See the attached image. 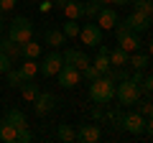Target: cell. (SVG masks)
I'll use <instances>...</instances> for the list:
<instances>
[{
    "instance_id": "cell-1",
    "label": "cell",
    "mask_w": 153,
    "mask_h": 143,
    "mask_svg": "<svg viewBox=\"0 0 153 143\" xmlns=\"http://www.w3.org/2000/svg\"><path fill=\"white\" fill-rule=\"evenodd\" d=\"M89 100L94 105H110L115 100V82L107 74H102L94 82H89Z\"/></svg>"
},
{
    "instance_id": "cell-2",
    "label": "cell",
    "mask_w": 153,
    "mask_h": 143,
    "mask_svg": "<svg viewBox=\"0 0 153 143\" xmlns=\"http://www.w3.org/2000/svg\"><path fill=\"white\" fill-rule=\"evenodd\" d=\"M140 95H143V89H140V84H138L133 77H125L123 82L115 84V97H117V102H120L123 107L135 105L138 100H140Z\"/></svg>"
},
{
    "instance_id": "cell-3",
    "label": "cell",
    "mask_w": 153,
    "mask_h": 143,
    "mask_svg": "<svg viewBox=\"0 0 153 143\" xmlns=\"http://www.w3.org/2000/svg\"><path fill=\"white\" fill-rule=\"evenodd\" d=\"M8 39H13L16 44H26V41L33 39V21L26 16H18L10 21L8 26Z\"/></svg>"
},
{
    "instance_id": "cell-4",
    "label": "cell",
    "mask_w": 153,
    "mask_h": 143,
    "mask_svg": "<svg viewBox=\"0 0 153 143\" xmlns=\"http://www.w3.org/2000/svg\"><path fill=\"white\" fill-rule=\"evenodd\" d=\"M5 120L18 130V143H31V141H33L31 130H28V120H26V115H23L18 107H13V110L5 112Z\"/></svg>"
},
{
    "instance_id": "cell-5",
    "label": "cell",
    "mask_w": 153,
    "mask_h": 143,
    "mask_svg": "<svg viewBox=\"0 0 153 143\" xmlns=\"http://www.w3.org/2000/svg\"><path fill=\"white\" fill-rule=\"evenodd\" d=\"M56 77H59V84L64 89H74L79 84V79H82V72L76 69V66H71V64H61V69L56 72Z\"/></svg>"
},
{
    "instance_id": "cell-6",
    "label": "cell",
    "mask_w": 153,
    "mask_h": 143,
    "mask_svg": "<svg viewBox=\"0 0 153 143\" xmlns=\"http://www.w3.org/2000/svg\"><path fill=\"white\" fill-rule=\"evenodd\" d=\"M120 123H123V128H125L130 136H143L146 133V118L140 115V112H125V115L120 118Z\"/></svg>"
},
{
    "instance_id": "cell-7",
    "label": "cell",
    "mask_w": 153,
    "mask_h": 143,
    "mask_svg": "<svg viewBox=\"0 0 153 143\" xmlns=\"http://www.w3.org/2000/svg\"><path fill=\"white\" fill-rule=\"evenodd\" d=\"M76 39L82 41V44H87V46H100L102 44V28L97 23H84L79 28V36Z\"/></svg>"
},
{
    "instance_id": "cell-8",
    "label": "cell",
    "mask_w": 153,
    "mask_h": 143,
    "mask_svg": "<svg viewBox=\"0 0 153 143\" xmlns=\"http://www.w3.org/2000/svg\"><path fill=\"white\" fill-rule=\"evenodd\" d=\"M61 64H64V56H61L59 51H51V54H46V59L38 64V72H41L44 77H56V72L61 69Z\"/></svg>"
},
{
    "instance_id": "cell-9",
    "label": "cell",
    "mask_w": 153,
    "mask_h": 143,
    "mask_svg": "<svg viewBox=\"0 0 153 143\" xmlns=\"http://www.w3.org/2000/svg\"><path fill=\"white\" fill-rule=\"evenodd\" d=\"M76 141L79 143H97V141H102V128L94 125V123L79 125L76 128Z\"/></svg>"
},
{
    "instance_id": "cell-10",
    "label": "cell",
    "mask_w": 153,
    "mask_h": 143,
    "mask_svg": "<svg viewBox=\"0 0 153 143\" xmlns=\"http://www.w3.org/2000/svg\"><path fill=\"white\" fill-rule=\"evenodd\" d=\"M61 56H64V64H71V66H76L79 72H82V69H87V66L92 64V59H89V56L84 54L82 49H66Z\"/></svg>"
},
{
    "instance_id": "cell-11",
    "label": "cell",
    "mask_w": 153,
    "mask_h": 143,
    "mask_svg": "<svg viewBox=\"0 0 153 143\" xmlns=\"http://www.w3.org/2000/svg\"><path fill=\"white\" fill-rule=\"evenodd\" d=\"M117 44H120V49H123V51L133 54V51H140L143 41H140V33L128 31V33H123V36H117Z\"/></svg>"
},
{
    "instance_id": "cell-12",
    "label": "cell",
    "mask_w": 153,
    "mask_h": 143,
    "mask_svg": "<svg viewBox=\"0 0 153 143\" xmlns=\"http://www.w3.org/2000/svg\"><path fill=\"white\" fill-rule=\"evenodd\" d=\"M33 105H36V115H49L51 110H54V105H56V97L51 92H38V97L33 100Z\"/></svg>"
},
{
    "instance_id": "cell-13",
    "label": "cell",
    "mask_w": 153,
    "mask_h": 143,
    "mask_svg": "<svg viewBox=\"0 0 153 143\" xmlns=\"http://www.w3.org/2000/svg\"><path fill=\"white\" fill-rule=\"evenodd\" d=\"M117 21H120V18H117L115 8H107V5L100 8V13H97V26L102 28V31H105V28H107V31H110V28H115V23H117Z\"/></svg>"
},
{
    "instance_id": "cell-14",
    "label": "cell",
    "mask_w": 153,
    "mask_h": 143,
    "mask_svg": "<svg viewBox=\"0 0 153 143\" xmlns=\"http://www.w3.org/2000/svg\"><path fill=\"white\" fill-rule=\"evenodd\" d=\"M0 51L5 56H10L13 61L16 59H23V49H21V44H16L13 39H8V36H0Z\"/></svg>"
},
{
    "instance_id": "cell-15",
    "label": "cell",
    "mask_w": 153,
    "mask_h": 143,
    "mask_svg": "<svg viewBox=\"0 0 153 143\" xmlns=\"http://www.w3.org/2000/svg\"><path fill=\"white\" fill-rule=\"evenodd\" d=\"M125 21H128V26H130L135 33H143V31H148V28H151V18L143 16V13H138V10H133Z\"/></svg>"
},
{
    "instance_id": "cell-16",
    "label": "cell",
    "mask_w": 153,
    "mask_h": 143,
    "mask_svg": "<svg viewBox=\"0 0 153 143\" xmlns=\"http://www.w3.org/2000/svg\"><path fill=\"white\" fill-rule=\"evenodd\" d=\"M44 44H49L51 49H61V46L66 44L64 31H59V28H49V31L44 33Z\"/></svg>"
},
{
    "instance_id": "cell-17",
    "label": "cell",
    "mask_w": 153,
    "mask_h": 143,
    "mask_svg": "<svg viewBox=\"0 0 153 143\" xmlns=\"http://www.w3.org/2000/svg\"><path fill=\"white\" fill-rule=\"evenodd\" d=\"M82 5V21H92V18H97L100 8L105 5L102 0H87V3H79Z\"/></svg>"
},
{
    "instance_id": "cell-18",
    "label": "cell",
    "mask_w": 153,
    "mask_h": 143,
    "mask_svg": "<svg viewBox=\"0 0 153 143\" xmlns=\"http://www.w3.org/2000/svg\"><path fill=\"white\" fill-rule=\"evenodd\" d=\"M61 13H64L69 21H82V5H79V0H66L64 8H61Z\"/></svg>"
},
{
    "instance_id": "cell-19",
    "label": "cell",
    "mask_w": 153,
    "mask_h": 143,
    "mask_svg": "<svg viewBox=\"0 0 153 143\" xmlns=\"http://www.w3.org/2000/svg\"><path fill=\"white\" fill-rule=\"evenodd\" d=\"M0 141H5V143H18V130L5 120V118L0 120Z\"/></svg>"
},
{
    "instance_id": "cell-20",
    "label": "cell",
    "mask_w": 153,
    "mask_h": 143,
    "mask_svg": "<svg viewBox=\"0 0 153 143\" xmlns=\"http://www.w3.org/2000/svg\"><path fill=\"white\" fill-rule=\"evenodd\" d=\"M128 64H130L133 69H140V72H143L148 64H151V56L143 54V51H133V54L128 56Z\"/></svg>"
},
{
    "instance_id": "cell-21",
    "label": "cell",
    "mask_w": 153,
    "mask_h": 143,
    "mask_svg": "<svg viewBox=\"0 0 153 143\" xmlns=\"http://www.w3.org/2000/svg\"><path fill=\"white\" fill-rule=\"evenodd\" d=\"M18 72L23 74V79H33L38 74V59H23V64L18 66Z\"/></svg>"
},
{
    "instance_id": "cell-22",
    "label": "cell",
    "mask_w": 153,
    "mask_h": 143,
    "mask_svg": "<svg viewBox=\"0 0 153 143\" xmlns=\"http://www.w3.org/2000/svg\"><path fill=\"white\" fill-rule=\"evenodd\" d=\"M18 89H21V95H23V100H26V102H33V100L38 97V92H41V89H38V84H33V79H26Z\"/></svg>"
},
{
    "instance_id": "cell-23",
    "label": "cell",
    "mask_w": 153,
    "mask_h": 143,
    "mask_svg": "<svg viewBox=\"0 0 153 143\" xmlns=\"http://www.w3.org/2000/svg\"><path fill=\"white\" fill-rule=\"evenodd\" d=\"M21 49H23V59H38L41 56V44L38 41H26V44H21Z\"/></svg>"
},
{
    "instance_id": "cell-24",
    "label": "cell",
    "mask_w": 153,
    "mask_h": 143,
    "mask_svg": "<svg viewBox=\"0 0 153 143\" xmlns=\"http://www.w3.org/2000/svg\"><path fill=\"white\" fill-rule=\"evenodd\" d=\"M56 138H59L61 143H71V141H76V130L71 125H66V123H61V125L56 128Z\"/></svg>"
},
{
    "instance_id": "cell-25",
    "label": "cell",
    "mask_w": 153,
    "mask_h": 143,
    "mask_svg": "<svg viewBox=\"0 0 153 143\" xmlns=\"http://www.w3.org/2000/svg\"><path fill=\"white\" fill-rule=\"evenodd\" d=\"M128 56H130V54L117 46V49L110 51V64H112V66H128Z\"/></svg>"
},
{
    "instance_id": "cell-26",
    "label": "cell",
    "mask_w": 153,
    "mask_h": 143,
    "mask_svg": "<svg viewBox=\"0 0 153 143\" xmlns=\"http://www.w3.org/2000/svg\"><path fill=\"white\" fill-rule=\"evenodd\" d=\"M92 66L100 72V74H107L110 66H112V64H110V54H97V56L92 59Z\"/></svg>"
},
{
    "instance_id": "cell-27",
    "label": "cell",
    "mask_w": 153,
    "mask_h": 143,
    "mask_svg": "<svg viewBox=\"0 0 153 143\" xmlns=\"http://www.w3.org/2000/svg\"><path fill=\"white\" fill-rule=\"evenodd\" d=\"M130 3H133V10H138V13H143V16L151 18V13H153V3L151 0H130Z\"/></svg>"
},
{
    "instance_id": "cell-28",
    "label": "cell",
    "mask_w": 153,
    "mask_h": 143,
    "mask_svg": "<svg viewBox=\"0 0 153 143\" xmlns=\"http://www.w3.org/2000/svg\"><path fill=\"white\" fill-rule=\"evenodd\" d=\"M79 21H69V18H66V23H64V28H61V31H64V36L66 39H76V36H79Z\"/></svg>"
},
{
    "instance_id": "cell-29",
    "label": "cell",
    "mask_w": 153,
    "mask_h": 143,
    "mask_svg": "<svg viewBox=\"0 0 153 143\" xmlns=\"http://www.w3.org/2000/svg\"><path fill=\"white\" fill-rule=\"evenodd\" d=\"M5 79H8V84H10V87H21V84L26 82V79H23V74H21L18 69H13V66L5 72Z\"/></svg>"
},
{
    "instance_id": "cell-30",
    "label": "cell",
    "mask_w": 153,
    "mask_h": 143,
    "mask_svg": "<svg viewBox=\"0 0 153 143\" xmlns=\"http://www.w3.org/2000/svg\"><path fill=\"white\" fill-rule=\"evenodd\" d=\"M138 112H140L143 118H151L153 115V102H148V100H138Z\"/></svg>"
},
{
    "instance_id": "cell-31",
    "label": "cell",
    "mask_w": 153,
    "mask_h": 143,
    "mask_svg": "<svg viewBox=\"0 0 153 143\" xmlns=\"http://www.w3.org/2000/svg\"><path fill=\"white\" fill-rule=\"evenodd\" d=\"M140 89L146 95H153V74H143V79H140Z\"/></svg>"
},
{
    "instance_id": "cell-32",
    "label": "cell",
    "mask_w": 153,
    "mask_h": 143,
    "mask_svg": "<svg viewBox=\"0 0 153 143\" xmlns=\"http://www.w3.org/2000/svg\"><path fill=\"white\" fill-rule=\"evenodd\" d=\"M82 77H84V79H87V82H94V79H97V77H102V74H100V72H97V69H94V66H92V64H89V66H87V69H82Z\"/></svg>"
},
{
    "instance_id": "cell-33",
    "label": "cell",
    "mask_w": 153,
    "mask_h": 143,
    "mask_svg": "<svg viewBox=\"0 0 153 143\" xmlns=\"http://www.w3.org/2000/svg\"><path fill=\"white\" fill-rule=\"evenodd\" d=\"M10 66H13V59H10V56H5L3 51H0V74H5Z\"/></svg>"
},
{
    "instance_id": "cell-34",
    "label": "cell",
    "mask_w": 153,
    "mask_h": 143,
    "mask_svg": "<svg viewBox=\"0 0 153 143\" xmlns=\"http://www.w3.org/2000/svg\"><path fill=\"white\" fill-rule=\"evenodd\" d=\"M18 5V0H0V13H10Z\"/></svg>"
},
{
    "instance_id": "cell-35",
    "label": "cell",
    "mask_w": 153,
    "mask_h": 143,
    "mask_svg": "<svg viewBox=\"0 0 153 143\" xmlns=\"http://www.w3.org/2000/svg\"><path fill=\"white\" fill-rule=\"evenodd\" d=\"M146 133L153 138V115H151V118H146Z\"/></svg>"
},
{
    "instance_id": "cell-36",
    "label": "cell",
    "mask_w": 153,
    "mask_h": 143,
    "mask_svg": "<svg viewBox=\"0 0 153 143\" xmlns=\"http://www.w3.org/2000/svg\"><path fill=\"white\" fill-rule=\"evenodd\" d=\"M51 8H54V3H38V10L41 13H49Z\"/></svg>"
},
{
    "instance_id": "cell-37",
    "label": "cell",
    "mask_w": 153,
    "mask_h": 143,
    "mask_svg": "<svg viewBox=\"0 0 153 143\" xmlns=\"http://www.w3.org/2000/svg\"><path fill=\"white\" fill-rule=\"evenodd\" d=\"M102 3H110V5H128L130 0H102Z\"/></svg>"
},
{
    "instance_id": "cell-38",
    "label": "cell",
    "mask_w": 153,
    "mask_h": 143,
    "mask_svg": "<svg viewBox=\"0 0 153 143\" xmlns=\"http://www.w3.org/2000/svg\"><path fill=\"white\" fill-rule=\"evenodd\" d=\"M148 56H153V39L148 41Z\"/></svg>"
},
{
    "instance_id": "cell-39",
    "label": "cell",
    "mask_w": 153,
    "mask_h": 143,
    "mask_svg": "<svg viewBox=\"0 0 153 143\" xmlns=\"http://www.w3.org/2000/svg\"><path fill=\"white\" fill-rule=\"evenodd\" d=\"M3 28H5V21H3V13H0V33H3Z\"/></svg>"
},
{
    "instance_id": "cell-40",
    "label": "cell",
    "mask_w": 153,
    "mask_h": 143,
    "mask_svg": "<svg viewBox=\"0 0 153 143\" xmlns=\"http://www.w3.org/2000/svg\"><path fill=\"white\" fill-rule=\"evenodd\" d=\"M41 3H54V0H41Z\"/></svg>"
},
{
    "instance_id": "cell-41",
    "label": "cell",
    "mask_w": 153,
    "mask_h": 143,
    "mask_svg": "<svg viewBox=\"0 0 153 143\" xmlns=\"http://www.w3.org/2000/svg\"><path fill=\"white\" fill-rule=\"evenodd\" d=\"M151 26H153V13H151Z\"/></svg>"
},
{
    "instance_id": "cell-42",
    "label": "cell",
    "mask_w": 153,
    "mask_h": 143,
    "mask_svg": "<svg viewBox=\"0 0 153 143\" xmlns=\"http://www.w3.org/2000/svg\"><path fill=\"white\" fill-rule=\"evenodd\" d=\"M151 3H153V0H151Z\"/></svg>"
}]
</instances>
